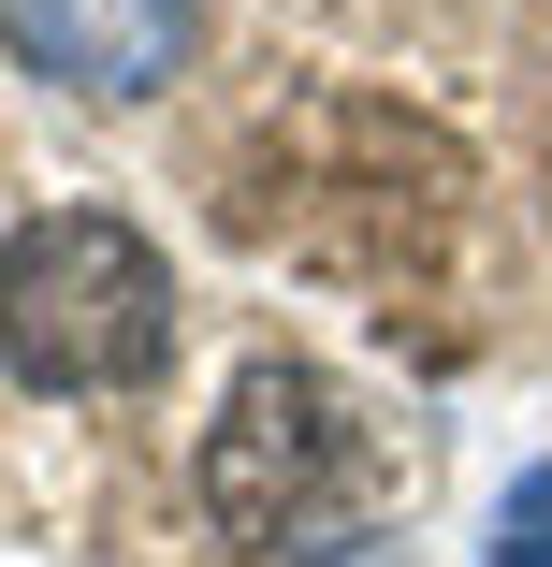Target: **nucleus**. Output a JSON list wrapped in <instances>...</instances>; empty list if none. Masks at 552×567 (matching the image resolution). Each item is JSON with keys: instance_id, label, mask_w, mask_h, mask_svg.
I'll list each match as a JSON object with an SVG mask.
<instances>
[{"instance_id": "obj_5", "label": "nucleus", "mask_w": 552, "mask_h": 567, "mask_svg": "<svg viewBox=\"0 0 552 567\" xmlns=\"http://www.w3.org/2000/svg\"><path fill=\"white\" fill-rule=\"evenodd\" d=\"M305 567H407L393 538H335V553H305Z\"/></svg>"}, {"instance_id": "obj_2", "label": "nucleus", "mask_w": 552, "mask_h": 567, "mask_svg": "<svg viewBox=\"0 0 552 567\" xmlns=\"http://www.w3.org/2000/svg\"><path fill=\"white\" fill-rule=\"evenodd\" d=\"M350 466H364V436H350L335 379L320 364H248L233 408H218L204 451H189V509L218 524V553H277V538H305L350 495Z\"/></svg>"}, {"instance_id": "obj_3", "label": "nucleus", "mask_w": 552, "mask_h": 567, "mask_svg": "<svg viewBox=\"0 0 552 567\" xmlns=\"http://www.w3.org/2000/svg\"><path fill=\"white\" fill-rule=\"evenodd\" d=\"M204 44V0H0V59L73 102H160Z\"/></svg>"}, {"instance_id": "obj_4", "label": "nucleus", "mask_w": 552, "mask_h": 567, "mask_svg": "<svg viewBox=\"0 0 552 567\" xmlns=\"http://www.w3.org/2000/svg\"><path fill=\"white\" fill-rule=\"evenodd\" d=\"M494 567H552V451L494 495Z\"/></svg>"}, {"instance_id": "obj_1", "label": "nucleus", "mask_w": 552, "mask_h": 567, "mask_svg": "<svg viewBox=\"0 0 552 567\" xmlns=\"http://www.w3.org/2000/svg\"><path fill=\"white\" fill-rule=\"evenodd\" d=\"M0 364L30 393H146L175 364V262L117 204H44L0 234Z\"/></svg>"}]
</instances>
